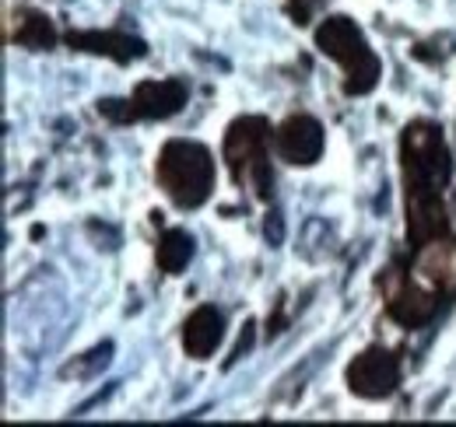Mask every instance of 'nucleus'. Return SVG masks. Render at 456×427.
<instances>
[{
	"mask_svg": "<svg viewBox=\"0 0 456 427\" xmlns=\"http://www.w3.org/2000/svg\"><path fill=\"white\" fill-rule=\"evenodd\" d=\"M99 112H102L106 119H113V123H134V119H137L130 99H102V102H99Z\"/></svg>",
	"mask_w": 456,
	"mask_h": 427,
	"instance_id": "dca6fc26",
	"label": "nucleus"
},
{
	"mask_svg": "<svg viewBox=\"0 0 456 427\" xmlns=\"http://www.w3.org/2000/svg\"><path fill=\"white\" fill-rule=\"evenodd\" d=\"M7 326L18 336V347L28 354H43L63 340L67 326V298L53 270H39L7 305Z\"/></svg>",
	"mask_w": 456,
	"mask_h": 427,
	"instance_id": "f257e3e1",
	"label": "nucleus"
},
{
	"mask_svg": "<svg viewBox=\"0 0 456 427\" xmlns=\"http://www.w3.org/2000/svg\"><path fill=\"white\" fill-rule=\"evenodd\" d=\"M14 39H18L25 50H50V46L57 43V32H53V25H50L46 14H28V18L21 21V28H18Z\"/></svg>",
	"mask_w": 456,
	"mask_h": 427,
	"instance_id": "2eb2a0df",
	"label": "nucleus"
},
{
	"mask_svg": "<svg viewBox=\"0 0 456 427\" xmlns=\"http://www.w3.org/2000/svg\"><path fill=\"white\" fill-rule=\"evenodd\" d=\"M407 197H439L453 182V155L436 123H411L400 137Z\"/></svg>",
	"mask_w": 456,
	"mask_h": 427,
	"instance_id": "20e7f679",
	"label": "nucleus"
},
{
	"mask_svg": "<svg viewBox=\"0 0 456 427\" xmlns=\"http://www.w3.org/2000/svg\"><path fill=\"white\" fill-rule=\"evenodd\" d=\"M436 309H439V302L432 298V294H421V291H407L403 298L397 302H390V316L400 319L403 326H421V322H428L436 316Z\"/></svg>",
	"mask_w": 456,
	"mask_h": 427,
	"instance_id": "4468645a",
	"label": "nucleus"
},
{
	"mask_svg": "<svg viewBox=\"0 0 456 427\" xmlns=\"http://www.w3.org/2000/svg\"><path fill=\"white\" fill-rule=\"evenodd\" d=\"M225 340V316L215 305H200L183 322V350L193 361H208Z\"/></svg>",
	"mask_w": 456,
	"mask_h": 427,
	"instance_id": "1a4fd4ad",
	"label": "nucleus"
},
{
	"mask_svg": "<svg viewBox=\"0 0 456 427\" xmlns=\"http://www.w3.org/2000/svg\"><path fill=\"white\" fill-rule=\"evenodd\" d=\"M155 175L169 200L183 211H197L211 200L215 193V155L200 141H183L175 137L162 148Z\"/></svg>",
	"mask_w": 456,
	"mask_h": 427,
	"instance_id": "7ed1b4c3",
	"label": "nucleus"
},
{
	"mask_svg": "<svg viewBox=\"0 0 456 427\" xmlns=\"http://www.w3.org/2000/svg\"><path fill=\"white\" fill-rule=\"evenodd\" d=\"M190 88L183 77H159V81H141L130 95L137 119H169L186 106Z\"/></svg>",
	"mask_w": 456,
	"mask_h": 427,
	"instance_id": "6e6552de",
	"label": "nucleus"
},
{
	"mask_svg": "<svg viewBox=\"0 0 456 427\" xmlns=\"http://www.w3.org/2000/svg\"><path fill=\"white\" fill-rule=\"evenodd\" d=\"M274 148L281 161L295 165V168H309L323 158V148H327V133H323V123L298 112V116H288L285 123L278 126V137H274Z\"/></svg>",
	"mask_w": 456,
	"mask_h": 427,
	"instance_id": "0eeeda50",
	"label": "nucleus"
},
{
	"mask_svg": "<svg viewBox=\"0 0 456 427\" xmlns=\"http://www.w3.org/2000/svg\"><path fill=\"white\" fill-rule=\"evenodd\" d=\"M67 43L81 53L113 56L116 63H130V60L148 56V43L137 36H126V32H70Z\"/></svg>",
	"mask_w": 456,
	"mask_h": 427,
	"instance_id": "9d476101",
	"label": "nucleus"
},
{
	"mask_svg": "<svg viewBox=\"0 0 456 427\" xmlns=\"http://www.w3.org/2000/svg\"><path fill=\"white\" fill-rule=\"evenodd\" d=\"M267 141H271V126L260 116L235 119L225 133V161L232 165L235 182H249L260 200L274 197V175H271V161H267Z\"/></svg>",
	"mask_w": 456,
	"mask_h": 427,
	"instance_id": "39448f33",
	"label": "nucleus"
},
{
	"mask_svg": "<svg viewBox=\"0 0 456 427\" xmlns=\"http://www.w3.org/2000/svg\"><path fill=\"white\" fill-rule=\"evenodd\" d=\"M113 340H106V343H99V347H92L88 354H81V358H74L70 365H63L60 368V378H74V382H88V378H95V375H102L110 368V361H113Z\"/></svg>",
	"mask_w": 456,
	"mask_h": 427,
	"instance_id": "ddd939ff",
	"label": "nucleus"
},
{
	"mask_svg": "<svg viewBox=\"0 0 456 427\" xmlns=\"http://www.w3.org/2000/svg\"><path fill=\"white\" fill-rule=\"evenodd\" d=\"M298 253L309 260V263H320L327 256L338 253V231L327 217H305L302 231H298Z\"/></svg>",
	"mask_w": 456,
	"mask_h": 427,
	"instance_id": "9b49d317",
	"label": "nucleus"
},
{
	"mask_svg": "<svg viewBox=\"0 0 456 427\" xmlns=\"http://www.w3.org/2000/svg\"><path fill=\"white\" fill-rule=\"evenodd\" d=\"M323 4L327 0H288V14L295 18V25H309Z\"/></svg>",
	"mask_w": 456,
	"mask_h": 427,
	"instance_id": "f3484780",
	"label": "nucleus"
},
{
	"mask_svg": "<svg viewBox=\"0 0 456 427\" xmlns=\"http://www.w3.org/2000/svg\"><path fill=\"white\" fill-rule=\"evenodd\" d=\"M313 43L323 56H330L334 63H341L344 70V92L347 95H369L379 77H383V63L376 50L369 46L365 32L347 18V14H330L320 21V28L313 32Z\"/></svg>",
	"mask_w": 456,
	"mask_h": 427,
	"instance_id": "f03ea898",
	"label": "nucleus"
},
{
	"mask_svg": "<svg viewBox=\"0 0 456 427\" xmlns=\"http://www.w3.org/2000/svg\"><path fill=\"white\" fill-rule=\"evenodd\" d=\"M253 340H256V322L249 319L246 326H242V336H239V343H235V350H232V358L225 361V368H232V365H239L249 350H253Z\"/></svg>",
	"mask_w": 456,
	"mask_h": 427,
	"instance_id": "a211bd4d",
	"label": "nucleus"
},
{
	"mask_svg": "<svg viewBox=\"0 0 456 427\" xmlns=\"http://www.w3.org/2000/svg\"><path fill=\"white\" fill-rule=\"evenodd\" d=\"M264 238H267V246H271V249L285 246V217H281L278 211L267 214V221H264Z\"/></svg>",
	"mask_w": 456,
	"mask_h": 427,
	"instance_id": "6ab92c4d",
	"label": "nucleus"
},
{
	"mask_svg": "<svg viewBox=\"0 0 456 427\" xmlns=\"http://www.w3.org/2000/svg\"><path fill=\"white\" fill-rule=\"evenodd\" d=\"M400 385V361L387 347H369L347 365V389L358 399H387Z\"/></svg>",
	"mask_w": 456,
	"mask_h": 427,
	"instance_id": "423d86ee",
	"label": "nucleus"
},
{
	"mask_svg": "<svg viewBox=\"0 0 456 427\" xmlns=\"http://www.w3.org/2000/svg\"><path fill=\"white\" fill-rule=\"evenodd\" d=\"M193 253H197L193 235L186 228H169L162 235V242H159V267H162V273L175 277V273H183L193 263Z\"/></svg>",
	"mask_w": 456,
	"mask_h": 427,
	"instance_id": "f8f14e48",
	"label": "nucleus"
},
{
	"mask_svg": "<svg viewBox=\"0 0 456 427\" xmlns=\"http://www.w3.org/2000/svg\"><path fill=\"white\" fill-rule=\"evenodd\" d=\"M453 211H456V193H453Z\"/></svg>",
	"mask_w": 456,
	"mask_h": 427,
	"instance_id": "aec40b11",
	"label": "nucleus"
}]
</instances>
